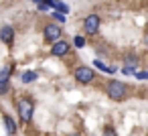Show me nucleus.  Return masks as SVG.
Masks as SVG:
<instances>
[{
    "label": "nucleus",
    "instance_id": "2eb2a0df",
    "mask_svg": "<svg viewBox=\"0 0 148 136\" xmlns=\"http://www.w3.org/2000/svg\"><path fill=\"white\" fill-rule=\"evenodd\" d=\"M103 136H118V134H116V130H114V128H110V126H108V128L103 130Z\"/></svg>",
    "mask_w": 148,
    "mask_h": 136
},
{
    "label": "nucleus",
    "instance_id": "423d86ee",
    "mask_svg": "<svg viewBox=\"0 0 148 136\" xmlns=\"http://www.w3.org/2000/svg\"><path fill=\"white\" fill-rule=\"evenodd\" d=\"M69 49H71V45L67 43V41H55L53 43V47H51V53L55 55V57H63V55H67L69 53Z\"/></svg>",
    "mask_w": 148,
    "mask_h": 136
},
{
    "label": "nucleus",
    "instance_id": "6e6552de",
    "mask_svg": "<svg viewBox=\"0 0 148 136\" xmlns=\"http://www.w3.org/2000/svg\"><path fill=\"white\" fill-rule=\"evenodd\" d=\"M136 67H138V57H136V55H128V57H126V63H124V69H122V71H124L126 75H132Z\"/></svg>",
    "mask_w": 148,
    "mask_h": 136
},
{
    "label": "nucleus",
    "instance_id": "ddd939ff",
    "mask_svg": "<svg viewBox=\"0 0 148 136\" xmlns=\"http://www.w3.org/2000/svg\"><path fill=\"white\" fill-rule=\"evenodd\" d=\"M73 45H75V47H79V49H81V47H85V39H83V37H81V35H77V37H75V39H73Z\"/></svg>",
    "mask_w": 148,
    "mask_h": 136
},
{
    "label": "nucleus",
    "instance_id": "f3484780",
    "mask_svg": "<svg viewBox=\"0 0 148 136\" xmlns=\"http://www.w3.org/2000/svg\"><path fill=\"white\" fill-rule=\"evenodd\" d=\"M33 2H37V4H39V2H45V0H33Z\"/></svg>",
    "mask_w": 148,
    "mask_h": 136
},
{
    "label": "nucleus",
    "instance_id": "0eeeda50",
    "mask_svg": "<svg viewBox=\"0 0 148 136\" xmlns=\"http://www.w3.org/2000/svg\"><path fill=\"white\" fill-rule=\"evenodd\" d=\"M10 73H12L10 65H6L2 71H0V95L8 91V77H10Z\"/></svg>",
    "mask_w": 148,
    "mask_h": 136
},
{
    "label": "nucleus",
    "instance_id": "dca6fc26",
    "mask_svg": "<svg viewBox=\"0 0 148 136\" xmlns=\"http://www.w3.org/2000/svg\"><path fill=\"white\" fill-rule=\"evenodd\" d=\"M136 77H138V79H146V77H148V73H146V71H138V73H136Z\"/></svg>",
    "mask_w": 148,
    "mask_h": 136
},
{
    "label": "nucleus",
    "instance_id": "7ed1b4c3",
    "mask_svg": "<svg viewBox=\"0 0 148 136\" xmlns=\"http://www.w3.org/2000/svg\"><path fill=\"white\" fill-rule=\"evenodd\" d=\"M93 79H95V73H93V69H91V67L81 65V67H77V69H75V81H77V83L87 85V83H91Z\"/></svg>",
    "mask_w": 148,
    "mask_h": 136
},
{
    "label": "nucleus",
    "instance_id": "9d476101",
    "mask_svg": "<svg viewBox=\"0 0 148 136\" xmlns=\"http://www.w3.org/2000/svg\"><path fill=\"white\" fill-rule=\"evenodd\" d=\"M4 122H6V130H8V134H14V132H16V124H14V120H12L10 116L4 114Z\"/></svg>",
    "mask_w": 148,
    "mask_h": 136
},
{
    "label": "nucleus",
    "instance_id": "4468645a",
    "mask_svg": "<svg viewBox=\"0 0 148 136\" xmlns=\"http://www.w3.org/2000/svg\"><path fill=\"white\" fill-rule=\"evenodd\" d=\"M53 19H55L57 23H65V21H67V19H65V14H63V12H59V10H57V12H53Z\"/></svg>",
    "mask_w": 148,
    "mask_h": 136
},
{
    "label": "nucleus",
    "instance_id": "9b49d317",
    "mask_svg": "<svg viewBox=\"0 0 148 136\" xmlns=\"http://www.w3.org/2000/svg\"><path fill=\"white\" fill-rule=\"evenodd\" d=\"M39 77V73H35V71H27V73H23V81L25 83H31V81H35Z\"/></svg>",
    "mask_w": 148,
    "mask_h": 136
},
{
    "label": "nucleus",
    "instance_id": "20e7f679",
    "mask_svg": "<svg viewBox=\"0 0 148 136\" xmlns=\"http://www.w3.org/2000/svg\"><path fill=\"white\" fill-rule=\"evenodd\" d=\"M83 31L85 35H95L99 31V14H89L83 23Z\"/></svg>",
    "mask_w": 148,
    "mask_h": 136
},
{
    "label": "nucleus",
    "instance_id": "f257e3e1",
    "mask_svg": "<svg viewBox=\"0 0 148 136\" xmlns=\"http://www.w3.org/2000/svg\"><path fill=\"white\" fill-rule=\"evenodd\" d=\"M106 93H108L110 100H114V102H122V100H126V95H128V87H126L124 81L112 79V81L106 83Z\"/></svg>",
    "mask_w": 148,
    "mask_h": 136
},
{
    "label": "nucleus",
    "instance_id": "f03ea898",
    "mask_svg": "<svg viewBox=\"0 0 148 136\" xmlns=\"http://www.w3.org/2000/svg\"><path fill=\"white\" fill-rule=\"evenodd\" d=\"M16 110H18V116H21L23 122H31L33 112H35V104L31 100H27V98H21L16 102Z\"/></svg>",
    "mask_w": 148,
    "mask_h": 136
},
{
    "label": "nucleus",
    "instance_id": "6ab92c4d",
    "mask_svg": "<svg viewBox=\"0 0 148 136\" xmlns=\"http://www.w3.org/2000/svg\"><path fill=\"white\" fill-rule=\"evenodd\" d=\"M8 136H14V134H8Z\"/></svg>",
    "mask_w": 148,
    "mask_h": 136
},
{
    "label": "nucleus",
    "instance_id": "1a4fd4ad",
    "mask_svg": "<svg viewBox=\"0 0 148 136\" xmlns=\"http://www.w3.org/2000/svg\"><path fill=\"white\" fill-rule=\"evenodd\" d=\"M0 41H4L6 45H12V41H14V29L12 27H2V29H0Z\"/></svg>",
    "mask_w": 148,
    "mask_h": 136
},
{
    "label": "nucleus",
    "instance_id": "f8f14e48",
    "mask_svg": "<svg viewBox=\"0 0 148 136\" xmlns=\"http://www.w3.org/2000/svg\"><path fill=\"white\" fill-rule=\"evenodd\" d=\"M55 8H57L59 12H63V14H67V12H69V6H67V4H63V2H59V0H55Z\"/></svg>",
    "mask_w": 148,
    "mask_h": 136
},
{
    "label": "nucleus",
    "instance_id": "39448f33",
    "mask_svg": "<svg viewBox=\"0 0 148 136\" xmlns=\"http://www.w3.org/2000/svg\"><path fill=\"white\" fill-rule=\"evenodd\" d=\"M43 35H45V39L47 41H59L61 39V35H63V31H61V27L59 25H55V23H51V25H47L45 29H43Z\"/></svg>",
    "mask_w": 148,
    "mask_h": 136
},
{
    "label": "nucleus",
    "instance_id": "a211bd4d",
    "mask_svg": "<svg viewBox=\"0 0 148 136\" xmlns=\"http://www.w3.org/2000/svg\"><path fill=\"white\" fill-rule=\"evenodd\" d=\"M71 136H77V134H71Z\"/></svg>",
    "mask_w": 148,
    "mask_h": 136
}]
</instances>
